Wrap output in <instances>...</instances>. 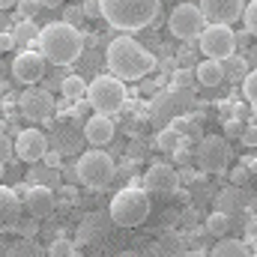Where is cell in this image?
I'll return each instance as SVG.
<instances>
[{
  "label": "cell",
  "instance_id": "cell-37",
  "mask_svg": "<svg viewBox=\"0 0 257 257\" xmlns=\"http://www.w3.org/2000/svg\"><path fill=\"white\" fill-rule=\"evenodd\" d=\"M15 45H18L15 33H12V30H3V33H0V51H12Z\"/></svg>",
  "mask_w": 257,
  "mask_h": 257
},
{
  "label": "cell",
  "instance_id": "cell-14",
  "mask_svg": "<svg viewBox=\"0 0 257 257\" xmlns=\"http://www.w3.org/2000/svg\"><path fill=\"white\" fill-rule=\"evenodd\" d=\"M242 0H200V12L209 24H233L236 18H242Z\"/></svg>",
  "mask_w": 257,
  "mask_h": 257
},
{
  "label": "cell",
  "instance_id": "cell-24",
  "mask_svg": "<svg viewBox=\"0 0 257 257\" xmlns=\"http://www.w3.org/2000/svg\"><path fill=\"white\" fill-rule=\"evenodd\" d=\"M221 69H224V78H233V81H242L248 75V63L242 57H233V54L221 60Z\"/></svg>",
  "mask_w": 257,
  "mask_h": 257
},
{
  "label": "cell",
  "instance_id": "cell-43",
  "mask_svg": "<svg viewBox=\"0 0 257 257\" xmlns=\"http://www.w3.org/2000/svg\"><path fill=\"white\" fill-rule=\"evenodd\" d=\"M42 6H48V9H57V6H63V0H39Z\"/></svg>",
  "mask_w": 257,
  "mask_h": 257
},
{
  "label": "cell",
  "instance_id": "cell-46",
  "mask_svg": "<svg viewBox=\"0 0 257 257\" xmlns=\"http://www.w3.org/2000/svg\"><path fill=\"white\" fill-rule=\"evenodd\" d=\"M69 257H84V254H81V248H72V254Z\"/></svg>",
  "mask_w": 257,
  "mask_h": 257
},
{
  "label": "cell",
  "instance_id": "cell-6",
  "mask_svg": "<svg viewBox=\"0 0 257 257\" xmlns=\"http://www.w3.org/2000/svg\"><path fill=\"white\" fill-rule=\"evenodd\" d=\"M192 105H194L192 90L174 84V87H168V90H162V93L153 96V102H150V120H153L156 126H168V123H174L180 114H186Z\"/></svg>",
  "mask_w": 257,
  "mask_h": 257
},
{
  "label": "cell",
  "instance_id": "cell-47",
  "mask_svg": "<svg viewBox=\"0 0 257 257\" xmlns=\"http://www.w3.org/2000/svg\"><path fill=\"white\" fill-rule=\"evenodd\" d=\"M3 165H6V162H0V177H3Z\"/></svg>",
  "mask_w": 257,
  "mask_h": 257
},
{
  "label": "cell",
  "instance_id": "cell-21",
  "mask_svg": "<svg viewBox=\"0 0 257 257\" xmlns=\"http://www.w3.org/2000/svg\"><path fill=\"white\" fill-rule=\"evenodd\" d=\"M215 206H218L224 215H233L236 209H242V206H245V197H242V192H239V186H236V189H227V192L218 194Z\"/></svg>",
  "mask_w": 257,
  "mask_h": 257
},
{
  "label": "cell",
  "instance_id": "cell-48",
  "mask_svg": "<svg viewBox=\"0 0 257 257\" xmlns=\"http://www.w3.org/2000/svg\"><path fill=\"white\" fill-rule=\"evenodd\" d=\"M123 257H132V254H123Z\"/></svg>",
  "mask_w": 257,
  "mask_h": 257
},
{
  "label": "cell",
  "instance_id": "cell-7",
  "mask_svg": "<svg viewBox=\"0 0 257 257\" xmlns=\"http://www.w3.org/2000/svg\"><path fill=\"white\" fill-rule=\"evenodd\" d=\"M78 180L87 186V189H96V192H102V189H108L111 183H114V174H117V168H114V159L105 153V150H90V153H81V159H78Z\"/></svg>",
  "mask_w": 257,
  "mask_h": 257
},
{
  "label": "cell",
  "instance_id": "cell-18",
  "mask_svg": "<svg viewBox=\"0 0 257 257\" xmlns=\"http://www.w3.org/2000/svg\"><path fill=\"white\" fill-rule=\"evenodd\" d=\"M84 138L93 144V147H105L111 138H114V120L108 114H96L84 123Z\"/></svg>",
  "mask_w": 257,
  "mask_h": 257
},
{
  "label": "cell",
  "instance_id": "cell-27",
  "mask_svg": "<svg viewBox=\"0 0 257 257\" xmlns=\"http://www.w3.org/2000/svg\"><path fill=\"white\" fill-rule=\"evenodd\" d=\"M6 257H42V248H39L33 239H21V242H15V245L6 251Z\"/></svg>",
  "mask_w": 257,
  "mask_h": 257
},
{
  "label": "cell",
  "instance_id": "cell-5",
  "mask_svg": "<svg viewBox=\"0 0 257 257\" xmlns=\"http://www.w3.org/2000/svg\"><path fill=\"white\" fill-rule=\"evenodd\" d=\"M87 102L99 114H117L126 105V87L117 75H99L87 84Z\"/></svg>",
  "mask_w": 257,
  "mask_h": 257
},
{
  "label": "cell",
  "instance_id": "cell-45",
  "mask_svg": "<svg viewBox=\"0 0 257 257\" xmlns=\"http://www.w3.org/2000/svg\"><path fill=\"white\" fill-rule=\"evenodd\" d=\"M186 257H209V254H203V251H189Z\"/></svg>",
  "mask_w": 257,
  "mask_h": 257
},
{
  "label": "cell",
  "instance_id": "cell-29",
  "mask_svg": "<svg viewBox=\"0 0 257 257\" xmlns=\"http://www.w3.org/2000/svg\"><path fill=\"white\" fill-rule=\"evenodd\" d=\"M39 9H42V3H39V0H18V18L33 21V18L39 15Z\"/></svg>",
  "mask_w": 257,
  "mask_h": 257
},
{
  "label": "cell",
  "instance_id": "cell-17",
  "mask_svg": "<svg viewBox=\"0 0 257 257\" xmlns=\"http://www.w3.org/2000/svg\"><path fill=\"white\" fill-rule=\"evenodd\" d=\"M177 174L171 165H153L147 174H144V189L147 192H174L177 189Z\"/></svg>",
  "mask_w": 257,
  "mask_h": 257
},
{
  "label": "cell",
  "instance_id": "cell-31",
  "mask_svg": "<svg viewBox=\"0 0 257 257\" xmlns=\"http://www.w3.org/2000/svg\"><path fill=\"white\" fill-rule=\"evenodd\" d=\"M242 21H245V30L257 36V0H251L245 9H242Z\"/></svg>",
  "mask_w": 257,
  "mask_h": 257
},
{
  "label": "cell",
  "instance_id": "cell-20",
  "mask_svg": "<svg viewBox=\"0 0 257 257\" xmlns=\"http://www.w3.org/2000/svg\"><path fill=\"white\" fill-rule=\"evenodd\" d=\"M209 257H251V254H248V248H245V242H242V239L221 236V239L215 242V248L209 251Z\"/></svg>",
  "mask_w": 257,
  "mask_h": 257
},
{
  "label": "cell",
  "instance_id": "cell-44",
  "mask_svg": "<svg viewBox=\"0 0 257 257\" xmlns=\"http://www.w3.org/2000/svg\"><path fill=\"white\" fill-rule=\"evenodd\" d=\"M9 6H18V0H0V9H9Z\"/></svg>",
  "mask_w": 257,
  "mask_h": 257
},
{
  "label": "cell",
  "instance_id": "cell-40",
  "mask_svg": "<svg viewBox=\"0 0 257 257\" xmlns=\"http://www.w3.org/2000/svg\"><path fill=\"white\" fill-rule=\"evenodd\" d=\"M192 72H177V75H174V84H177V87H189V84H192ZM189 90H192V87H189Z\"/></svg>",
  "mask_w": 257,
  "mask_h": 257
},
{
  "label": "cell",
  "instance_id": "cell-23",
  "mask_svg": "<svg viewBox=\"0 0 257 257\" xmlns=\"http://www.w3.org/2000/svg\"><path fill=\"white\" fill-rule=\"evenodd\" d=\"M180 132L174 126H162V132H159V138H156V147L162 150V153H177V147H180Z\"/></svg>",
  "mask_w": 257,
  "mask_h": 257
},
{
  "label": "cell",
  "instance_id": "cell-9",
  "mask_svg": "<svg viewBox=\"0 0 257 257\" xmlns=\"http://www.w3.org/2000/svg\"><path fill=\"white\" fill-rule=\"evenodd\" d=\"M197 45L203 51V57L209 60H224L236 51V33L230 30V24H209L200 30Z\"/></svg>",
  "mask_w": 257,
  "mask_h": 257
},
{
  "label": "cell",
  "instance_id": "cell-11",
  "mask_svg": "<svg viewBox=\"0 0 257 257\" xmlns=\"http://www.w3.org/2000/svg\"><path fill=\"white\" fill-rule=\"evenodd\" d=\"M18 111H21L24 120L39 123V120H48V117H51V111H54V99H51V93L30 87V90H24V93L18 96Z\"/></svg>",
  "mask_w": 257,
  "mask_h": 257
},
{
  "label": "cell",
  "instance_id": "cell-2",
  "mask_svg": "<svg viewBox=\"0 0 257 257\" xmlns=\"http://www.w3.org/2000/svg\"><path fill=\"white\" fill-rule=\"evenodd\" d=\"M39 51L48 63L54 66H69L75 63L84 51V36L78 27L66 24V21H54L48 27L39 30Z\"/></svg>",
  "mask_w": 257,
  "mask_h": 257
},
{
  "label": "cell",
  "instance_id": "cell-32",
  "mask_svg": "<svg viewBox=\"0 0 257 257\" xmlns=\"http://www.w3.org/2000/svg\"><path fill=\"white\" fill-rule=\"evenodd\" d=\"M36 221H39V218H33V215H30L27 221H18V224H15V230L21 233V239H33V236L39 233V224H36Z\"/></svg>",
  "mask_w": 257,
  "mask_h": 257
},
{
  "label": "cell",
  "instance_id": "cell-33",
  "mask_svg": "<svg viewBox=\"0 0 257 257\" xmlns=\"http://www.w3.org/2000/svg\"><path fill=\"white\" fill-rule=\"evenodd\" d=\"M81 9H84V18H90V21L102 18V3H99V0H84Z\"/></svg>",
  "mask_w": 257,
  "mask_h": 257
},
{
  "label": "cell",
  "instance_id": "cell-15",
  "mask_svg": "<svg viewBox=\"0 0 257 257\" xmlns=\"http://www.w3.org/2000/svg\"><path fill=\"white\" fill-rule=\"evenodd\" d=\"M21 212H24V203H21L18 192L0 186V233L15 230V224L21 221Z\"/></svg>",
  "mask_w": 257,
  "mask_h": 257
},
{
  "label": "cell",
  "instance_id": "cell-41",
  "mask_svg": "<svg viewBox=\"0 0 257 257\" xmlns=\"http://www.w3.org/2000/svg\"><path fill=\"white\" fill-rule=\"evenodd\" d=\"M48 168H54V171H60V153L54 150V153H45V159H42Z\"/></svg>",
  "mask_w": 257,
  "mask_h": 257
},
{
  "label": "cell",
  "instance_id": "cell-22",
  "mask_svg": "<svg viewBox=\"0 0 257 257\" xmlns=\"http://www.w3.org/2000/svg\"><path fill=\"white\" fill-rule=\"evenodd\" d=\"M60 90H63V96L69 102H78V99L87 96V81H84L81 75H69V78L60 81Z\"/></svg>",
  "mask_w": 257,
  "mask_h": 257
},
{
  "label": "cell",
  "instance_id": "cell-12",
  "mask_svg": "<svg viewBox=\"0 0 257 257\" xmlns=\"http://www.w3.org/2000/svg\"><path fill=\"white\" fill-rule=\"evenodd\" d=\"M45 153H48V138H45L39 128H24V132H18V138H15V156H18L21 162L36 165V162L45 159Z\"/></svg>",
  "mask_w": 257,
  "mask_h": 257
},
{
  "label": "cell",
  "instance_id": "cell-19",
  "mask_svg": "<svg viewBox=\"0 0 257 257\" xmlns=\"http://www.w3.org/2000/svg\"><path fill=\"white\" fill-rule=\"evenodd\" d=\"M194 78L200 81V87H218L224 81V69H221V60H203V63L194 66Z\"/></svg>",
  "mask_w": 257,
  "mask_h": 257
},
{
  "label": "cell",
  "instance_id": "cell-39",
  "mask_svg": "<svg viewBox=\"0 0 257 257\" xmlns=\"http://www.w3.org/2000/svg\"><path fill=\"white\" fill-rule=\"evenodd\" d=\"M242 135V123L239 120H227L224 123V138H239Z\"/></svg>",
  "mask_w": 257,
  "mask_h": 257
},
{
  "label": "cell",
  "instance_id": "cell-10",
  "mask_svg": "<svg viewBox=\"0 0 257 257\" xmlns=\"http://www.w3.org/2000/svg\"><path fill=\"white\" fill-rule=\"evenodd\" d=\"M203 24H206V18H203L200 6H194V3H180L168 18V27L177 39H197Z\"/></svg>",
  "mask_w": 257,
  "mask_h": 257
},
{
  "label": "cell",
  "instance_id": "cell-4",
  "mask_svg": "<svg viewBox=\"0 0 257 257\" xmlns=\"http://www.w3.org/2000/svg\"><path fill=\"white\" fill-rule=\"evenodd\" d=\"M108 215L120 227H138V224H144L147 215H150V192L138 189V186H128L123 192H117L114 200H111V206H108Z\"/></svg>",
  "mask_w": 257,
  "mask_h": 257
},
{
  "label": "cell",
  "instance_id": "cell-28",
  "mask_svg": "<svg viewBox=\"0 0 257 257\" xmlns=\"http://www.w3.org/2000/svg\"><path fill=\"white\" fill-rule=\"evenodd\" d=\"M242 96H245V102L257 108V69H251L245 78H242Z\"/></svg>",
  "mask_w": 257,
  "mask_h": 257
},
{
  "label": "cell",
  "instance_id": "cell-13",
  "mask_svg": "<svg viewBox=\"0 0 257 257\" xmlns=\"http://www.w3.org/2000/svg\"><path fill=\"white\" fill-rule=\"evenodd\" d=\"M45 66H48V60L42 57V51H33V48L30 51H21L12 60V78L18 84H36V81H42Z\"/></svg>",
  "mask_w": 257,
  "mask_h": 257
},
{
  "label": "cell",
  "instance_id": "cell-25",
  "mask_svg": "<svg viewBox=\"0 0 257 257\" xmlns=\"http://www.w3.org/2000/svg\"><path fill=\"white\" fill-rule=\"evenodd\" d=\"M12 33H15L18 45H30L33 39L39 42V27H36V21H27V18H21V21H18V27H15Z\"/></svg>",
  "mask_w": 257,
  "mask_h": 257
},
{
  "label": "cell",
  "instance_id": "cell-3",
  "mask_svg": "<svg viewBox=\"0 0 257 257\" xmlns=\"http://www.w3.org/2000/svg\"><path fill=\"white\" fill-rule=\"evenodd\" d=\"M99 3H102V18L123 33H135L156 24V15L162 9V0H99Z\"/></svg>",
  "mask_w": 257,
  "mask_h": 257
},
{
  "label": "cell",
  "instance_id": "cell-26",
  "mask_svg": "<svg viewBox=\"0 0 257 257\" xmlns=\"http://www.w3.org/2000/svg\"><path fill=\"white\" fill-rule=\"evenodd\" d=\"M206 230H209L212 236H218V239H221V236H227V230H230V215H224L221 209H218V212H212V215L206 218Z\"/></svg>",
  "mask_w": 257,
  "mask_h": 257
},
{
  "label": "cell",
  "instance_id": "cell-1",
  "mask_svg": "<svg viewBox=\"0 0 257 257\" xmlns=\"http://www.w3.org/2000/svg\"><path fill=\"white\" fill-rule=\"evenodd\" d=\"M105 60H108L111 75H117L120 81H138V78H144L156 69V57L128 36L111 39V45L105 51Z\"/></svg>",
  "mask_w": 257,
  "mask_h": 257
},
{
  "label": "cell",
  "instance_id": "cell-35",
  "mask_svg": "<svg viewBox=\"0 0 257 257\" xmlns=\"http://www.w3.org/2000/svg\"><path fill=\"white\" fill-rule=\"evenodd\" d=\"M239 141H242L245 147H257V126H242Z\"/></svg>",
  "mask_w": 257,
  "mask_h": 257
},
{
  "label": "cell",
  "instance_id": "cell-30",
  "mask_svg": "<svg viewBox=\"0 0 257 257\" xmlns=\"http://www.w3.org/2000/svg\"><path fill=\"white\" fill-rule=\"evenodd\" d=\"M72 248H75V245H72L69 239L57 236V239L48 245V251H45V254H48V257H69V254H72Z\"/></svg>",
  "mask_w": 257,
  "mask_h": 257
},
{
  "label": "cell",
  "instance_id": "cell-38",
  "mask_svg": "<svg viewBox=\"0 0 257 257\" xmlns=\"http://www.w3.org/2000/svg\"><path fill=\"white\" fill-rule=\"evenodd\" d=\"M245 180H248V168H245V165L230 171V183H233V186H245Z\"/></svg>",
  "mask_w": 257,
  "mask_h": 257
},
{
  "label": "cell",
  "instance_id": "cell-16",
  "mask_svg": "<svg viewBox=\"0 0 257 257\" xmlns=\"http://www.w3.org/2000/svg\"><path fill=\"white\" fill-rule=\"evenodd\" d=\"M24 209L33 218H48L54 212V192L48 186H30L24 194Z\"/></svg>",
  "mask_w": 257,
  "mask_h": 257
},
{
  "label": "cell",
  "instance_id": "cell-8",
  "mask_svg": "<svg viewBox=\"0 0 257 257\" xmlns=\"http://www.w3.org/2000/svg\"><path fill=\"white\" fill-rule=\"evenodd\" d=\"M230 159H233V150H230V141L221 138V135H206L194 153V162L203 174H224L230 168Z\"/></svg>",
  "mask_w": 257,
  "mask_h": 257
},
{
  "label": "cell",
  "instance_id": "cell-34",
  "mask_svg": "<svg viewBox=\"0 0 257 257\" xmlns=\"http://www.w3.org/2000/svg\"><path fill=\"white\" fill-rule=\"evenodd\" d=\"M12 156H15V144L9 141V135L0 132V162H6V159H12Z\"/></svg>",
  "mask_w": 257,
  "mask_h": 257
},
{
  "label": "cell",
  "instance_id": "cell-36",
  "mask_svg": "<svg viewBox=\"0 0 257 257\" xmlns=\"http://www.w3.org/2000/svg\"><path fill=\"white\" fill-rule=\"evenodd\" d=\"M81 21H84V9H81V6H69V9H66V24L75 27V24H81Z\"/></svg>",
  "mask_w": 257,
  "mask_h": 257
},
{
  "label": "cell",
  "instance_id": "cell-42",
  "mask_svg": "<svg viewBox=\"0 0 257 257\" xmlns=\"http://www.w3.org/2000/svg\"><path fill=\"white\" fill-rule=\"evenodd\" d=\"M245 236H248V239H257V218L245 221Z\"/></svg>",
  "mask_w": 257,
  "mask_h": 257
}]
</instances>
